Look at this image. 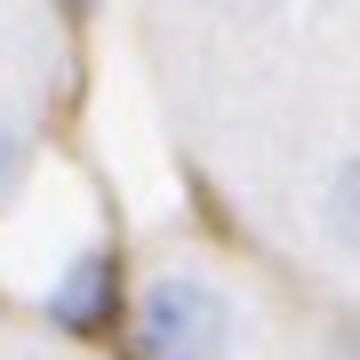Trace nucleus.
<instances>
[{
  "label": "nucleus",
  "mask_w": 360,
  "mask_h": 360,
  "mask_svg": "<svg viewBox=\"0 0 360 360\" xmlns=\"http://www.w3.org/2000/svg\"><path fill=\"white\" fill-rule=\"evenodd\" d=\"M144 352L153 360H224L232 345V304L217 296V281H193V272H160L144 288Z\"/></svg>",
  "instance_id": "nucleus-1"
},
{
  "label": "nucleus",
  "mask_w": 360,
  "mask_h": 360,
  "mask_svg": "<svg viewBox=\"0 0 360 360\" xmlns=\"http://www.w3.org/2000/svg\"><path fill=\"white\" fill-rule=\"evenodd\" d=\"M112 312H120V264H112V248H80V257L65 264V281L49 288V321L65 336H96V328H112Z\"/></svg>",
  "instance_id": "nucleus-2"
},
{
  "label": "nucleus",
  "mask_w": 360,
  "mask_h": 360,
  "mask_svg": "<svg viewBox=\"0 0 360 360\" xmlns=\"http://www.w3.org/2000/svg\"><path fill=\"white\" fill-rule=\"evenodd\" d=\"M328 240L336 248L360 240V168L352 160H336V176H328Z\"/></svg>",
  "instance_id": "nucleus-3"
},
{
  "label": "nucleus",
  "mask_w": 360,
  "mask_h": 360,
  "mask_svg": "<svg viewBox=\"0 0 360 360\" xmlns=\"http://www.w3.org/2000/svg\"><path fill=\"white\" fill-rule=\"evenodd\" d=\"M16 176H25V136H16L8 120H0V200L16 193Z\"/></svg>",
  "instance_id": "nucleus-4"
},
{
  "label": "nucleus",
  "mask_w": 360,
  "mask_h": 360,
  "mask_svg": "<svg viewBox=\"0 0 360 360\" xmlns=\"http://www.w3.org/2000/svg\"><path fill=\"white\" fill-rule=\"evenodd\" d=\"M56 8H65V16H89V8H96V0H56Z\"/></svg>",
  "instance_id": "nucleus-5"
}]
</instances>
